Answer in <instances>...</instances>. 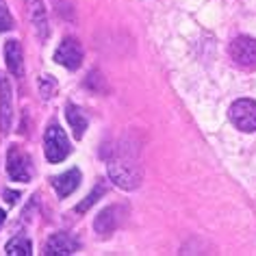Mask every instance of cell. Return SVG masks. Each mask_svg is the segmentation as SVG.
<instances>
[{"label": "cell", "mask_w": 256, "mask_h": 256, "mask_svg": "<svg viewBox=\"0 0 256 256\" xmlns=\"http://www.w3.org/2000/svg\"><path fill=\"white\" fill-rule=\"evenodd\" d=\"M108 176L120 189H137L142 182V165H139L137 152L128 146H122L108 158Z\"/></svg>", "instance_id": "cell-1"}, {"label": "cell", "mask_w": 256, "mask_h": 256, "mask_svg": "<svg viewBox=\"0 0 256 256\" xmlns=\"http://www.w3.org/2000/svg\"><path fill=\"white\" fill-rule=\"evenodd\" d=\"M44 152H46V158L50 163H61L70 152H72V146H70V139L66 135V130L59 124H50L46 135H44Z\"/></svg>", "instance_id": "cell-2"}, {"label": "cell", "mask_w": 256, "mask_h": 256, "mask_svg": "<svg viewBox=\"0 0 256 256\" xmlns=\"http://www.w3.org/2000/svg\"><path fill=\"white\" fill-rule=\"evenodd\" d=\"M228 118L241 132H256V102L250 98L236 100L228 108Z\"/></svg>", "instance_id": "cell-3"}, {"label": "cell", "mask_w": 256, "mask_h": 256, "mask_svg": "<svg viewBox=\"0 0 256 256\" xmlns=\"http://www.w3.org/2000/svg\"><path fill=\"white\" fill-rule=\"evenodd\" d=\"M230 59L234 61V66H239L243 70H254L256 68V40L252 37H234L230 42Z\"/></svg>", "instance_id": "cell-4"}, {"label": "cell", "mask_w": 256, "mask_h": 256, "mask_svg": "<svg viewBox=\"0 0 256 256\" xmlns=\"http://www.w3.org/2000/svg\"><path fill=\"white\" fill-rule=\"evenodd\" d=\"M7 174L18 182H28L33 178V165L30 158L24 154L20 148L11 146L7 152Z\"/></svg>", "instance_id": "cell-5"}, {"label": "cell", "mask_w": 256, "mask_h": 256, "mask_svg": "<svg viewBox=\"0 0 256 256\" xmlns=\"http://www.w3.org/2000/svg\"><path fill=\"white\" fill-rule=\"evenodd\" d=\"M82 46L74 37H66L61 42V46L54 50V61L63 66L66 70H78L82 66Z\"/></svg>", "instance_id": "cell-6"}, {"label": "cell", "mask_w": 256, "mask_h": 256, "mask_svg": "<svg viewBox=\"0 0 256 256\" xmlns=\"http://www.w3.org/2000/svg\"><path fill=\"white\" fill-rule=\"evenodd\" d=\"M11 122H14V92L9 78L0 76V130L9 132Z\"/></svg>", "instance_id": "cell-7"}, {"label": "cell", "mask_w": 256, "mask_h": 256, "mask_svg": "<svg viewBox=\"0 0 256 256\" xmlns=\"http://www.w3.org/2000/svg\"><path fill=\"white\" fill-rule=\"evenodd\" d=\"M78 250V241L74 236H70L68 232H56L46 241L44 254L48 256H70Z\"/></svg>", "instance_id": "cell-8"}, {"label": "cell", "mask_w": 256, "mask_h": 256, "mask_svg": "<svg viewBox=\"0 0 256 256\" xmlns=\"http://www.w3.org/2000/svg\"><path fill=\"white\" fill-rule=\"evenodd\" d=\"M26 9H28V18H30V22H33V26H35L37 37L44 42L50 35L48 14H46V7H44V0H26Z\"/></svg>", "instance_id": "cell-9"}, {"label": "cell", "mask_w": 256, "mask_h": 256, "mask_svg": "<svg viewBox=\"0 0 256 256\" xmlns=\"http://www.w3.org/2000/svg\"><path fill=\"white\" fill-rule=\"evenodd\" d=\"M78 184H80V172H78V168H72V170H68L66 174L52 178V187H54V191H56V196H59V198L72 196L74 191L78 189Z\"/></svg>", "instance_id": "cell-10"}, {"label": "cell", "mask_w": 256, "mask_h": 256, "mask_svg": "<svg viewBox=\"0 0 256 256\" xmlns=\"http://www.w3.org/2000/svg\"><path fill=\"white\" fill-rule=\"evenodd\" d=\"M120 215H122V208L120 206H108V208H104L98 217H96V224H94L96 232H100L102 236L111 234L113 230L120 226Z\"/></svg>", "instance_id": "cell-11"}, {"label": "cell", "mask_w": 256, "mask_h": 256, "mask_svg": "<svg viewBox=\"0 0 256 256\" xmlns=\"http://www.w3.org/2000/svg\"><path fill=\"white\" fill-rule=\"evenodd\" d=\"M4 61H7V68L14 76H22L24 74V59H22V48L20 42L9 40L4 44Z\"/></svg>", "instance_id": "cell-12"}, {"label": "cell", "mask_w": 256, "mask_h": 256, "mask_svg": "<svg viewBox=\"0 0 256 256\" xmlns=\"http://www.w3.org/2000/svg\"><path fill=\"white\" fill-rule=\"evenodd\" d=\"M66 118H68L70 126H72V130H74V137L82 139V135H85V130H87V118L80 113V108L74 106V104H68L66 106Z\"/></svg>", "instance_id": "cell-13"}, {"label": "cell", "mask_w": 256, "mask_h": 256, "mask_svg": "<svg viewBox=\"0 0 256 256\" xmlns=\"http://www.w3.org/2000/svg\"><path fill=\"white\" fill-rule=\"evenodd\" d=\"M4 250H7L9 256H28V254H33V246H30V241L26 239V236H16V239H11Z\"/></svg>", "instance_id": "cell-14"}, {"label": "cell", "mask_w": 256, "mask_h": 256, "mask_svg": "<svg viewBox=\"0 0 256 256\" xmlns=\"http://www.w3.org/2000/svg\"><path fill=\"white\" fill-rule=\"evenodd\" d=\"M104 191H106V189H104V184H98V187H96L92 194L85 198V202H80L78 206H76V213H85V210L92 206L94 202H98V198H100V196H104Z\"/></svg>", "instance_id": "cell-15"}, {"label": "cell", "mask_w": 256, "mask_h": 256, "mask_svg": "<svg viewBox=\"0 0 256 256\" xmlns=\"http://www.w3.org/2000/svg\"><path fill=\"white\" fill-rule=\"evenodd\" d=\"M40 92H42L44 100L52 98L54 92H56V80L52 78V76H42V78H40Z\"/></svg>", "instance_id": "cell-16"}, {"label": "cell", "mask_w": 256, "mask_h": 256, "mask_svg": "<svg viewBox=\"0 0 256 256\" xmlns=\"http://www.w3.org/2000/svg\"><path fill=\"white\" fill-rule=\"evenodd\" d=\"M11 28H14V18H11L4 0H0V33L2 30H11Z\"/></svg>", "instance_id": "cell-17"}, {"label": "cell", "mask_w": 256, "mask_h": 256, "mask_svg": "<svg viewBox=\"0 0 256 256\" xmlns=\"http://www.w3.org/2000/svg\"><path fill=\"white\" fill-rule=\"evenodd\" d=\"M18 198H20V194H18V191H4V200H7L9 204H16Z\"/></svg>", "instance_id": "cell-18"}, {"label": "cell", "mask_w": 256, "mask_h": 256, "mask_svg": "<svg viewBox=\"0 0 256 256\" xmlns=\"http://www.w3.org/2000/svg\"><path fill=\"white\" fill-rule=\"evenodd\" d=\"M2 222H4V210H0V226H2Z\"/></svg>", "instance_id": "cell-19"}]
</instances>
